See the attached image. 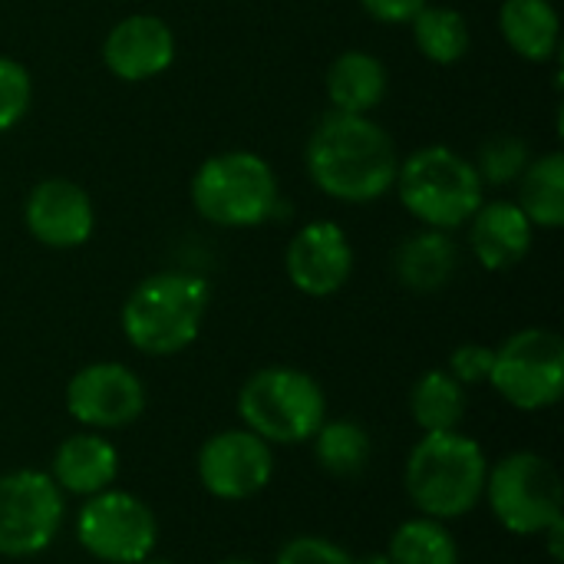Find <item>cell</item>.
I'll list each match as a JSON object with an SVG mask.
<instances>
[{
	"label": "cell",
	"mask_w": 564,
	"mask_h": 564,
	"mask_svg": "<svg viewBox=\"0 0 564 564\" xmlns=\"http://www.w3.org/2000/svg\"><path fill=\"white\" fill-rule=\"evenodd\" d=\"M304 165L324 195L347 205H367L393 188L400 152L373 116L330 109L307 139Z\"/></svg>",
	"instance_id": "cell-1"
},
{
	"label": "cell",
	"mask_w": 564,
	"mask_h": 564,
	"mask_svg": "<svg viewBox=\"0 0 564 564\" xmlns=\"http://www.w3.org/2000/svg\"><path fill=\"white\" fill-rule=\"evenodd\" d=\"M486 476V449L463 430H449L420 436V443L406 456L403 486L420 516L456 522L479 509Z\"/></svg>",
	"instance_id": "cell-2"
},
{
	"label": "cell",
	"mask_w": 564,
	"mask_h": 564,
	"mask_svg": "<svg viewBox=\"0 0 564 564\" xmlns=\"http://www.w3.org/2000/svg\"><path fill=\"white\" fill-rule=\"evenodd\" d=\"M212 288L192 271H159L142 278L119 314V327L145 357H175L188 350L205 324Z\"/></svg>",
	"instance_id": "cell-3"
},
{
	"label": "cell",
	"mask_w": 564,
	"mask_h": 564,
	"mask_svg": "<svg viewBox=\"0 0 564 564\" xmlns=\"http://www.w3.org/2000/svg\"><path fill=\"white\" fill-rule=\"evenodd\" d=\"M403 208L426 228L456 231L486 202V185L476 162L449 145H423L400 159L393 182Z\"/></svg>",
	"instance_id": "cell-4"
},
{
	"label": "cell",
	"mask_w": 564,
	"mask_h": 564,
	"mask_svg": "<svg viewBox=\"0 0 564 564\" xmlns=\"http://www.w3.org/2000/svg\"><path fill=\"white\" fill-rule=\"evenodd\" d=\"M238 420L268 446L311 443L327 420V397L297 367H264L241 383Z\"/></svg>",
	"instance_id": "cell-5"
},
{
	"label": "cell",
	"mask_w": 564,
	"mask_h": 564,
	"mask_svg": "<svg viewBox=\"0 0 564 564\" xmlns=\"http://www.w3.org/2000/svg\"><path fill=\"white\" fill-rule=\"evenodd\" d=\"M188 192L195 212L218 228H258L278 208V175L264 155L248 149L208 155Z\"/></svg>",
	"instance_id": "cell-6"
},
{
	"label": "cell",
	"mask_w": 564,
	"mask_h": 564,
	"mask_svg": "<svg viewBox=\"0 0 564 564\" xmlns=\"http://www.w3.org/2000/svg\"><path fill=\"white\" fill-rule=\"evenodd\" d=\"M482 499L489 502L496 522L519 539L542 535L564 516L558 469L532 449H519L499 463H489Z\"/></svg>",
	"instance_id": "cell-7"
},
{
	"label": "cell",
	"mask_w": 564,
	"mask_h": 564,
	"mask_svg": "<svg viewBox=\"0 0 564 564\" xmlns=\"http://www.w3.org/2000/svg\"><path fill=\"white\" fill-rule=\"evenodd\" d=\"M489 387L522 413H542L564 393V340L549 327H525L492 347Z\"/></svg>",
	"instance_id": "cell-8"
},
{
	"label": "cell",
	"mask_w": 564,
	"mask_h": 564,
	"mask_svg": "<svg viewBox=\"0 0 564 564\" xmlns=\"http://www.w3.org/2000/svg\"><path fill=\"white\" fill-rule=\"evenodd\" d=\"M76 542L96 562L139 564L159 545V519L139 496L106 489L83 499L76 516Z\"/></svg>",
	"instance_id": "cell-9"
},
{
	"label": "cell",
	"mask_w": 564,
	"mask_h": 564,
	"mask_svg": "<svg viewBox=\"0 0 564 564\" xmlns=\"http://www.w3.org/2000/svg\"><path fill=\"white\" fill-rule=\"evenodd\" d=\"M66 519V496L50 473L13 469L0 476V558L43 555Z\"/></svg>",
	"instance_id": "cell-10"
},
{
	"label": "cell",
	"mask_w": 564,
	"mask_h": 564,
	"mask_svg": "<svg viewBox=\"0 0 564 564\" xmlns=\"http://www.w3.org/2000/svg\"><path fill=\"white\" fill-rule=\"evenodd\" d=\"M66 413L93 433H109L132 426L145 413V383L142 377L116 360H96L79 367L63 393Z\"/></svg>",
	"instance_id": "cell-11"
},
{
	"label": "cell",
	"mask_w": 564,
	"mask_h": 564,
	"mask_svg": "<svg viewBox=\"0 0 564 564\" xmlns=\"http://www.w3.org/2000/svg\"><path fill=\"white\" fill-rule=\"evenodd\" d=\"M202 489L221 502H245L261 496L274 479V446L251 430H221L208 436L195 456Z\"/></svg>",
	"instance_id": "cell-12"
},
{
	"label": "cell",
	"mask_w": 564,
	"mask_h": 564,
	"mask_svg": "<svg viewBox=\"0 0 564 564\" xmlns=\"http://www.w3.org/2000/svg\"><path fill=\"white\" fill-rule=\"evenodd\" d=\"M23 225L30 238L53 251L83 248L96 231V205L83 185L53 175L30 188L23 205Z\"/></svg>",
	"instance_id": "cell-13"
},
{
	"label": "cell",
	"mask_w": 564,
	"mask_h": 564,
	"mask_svg": "<svg viewBox=\"0 0 564 564\" xmlns=\"http://www.w3.org/2000/svg\"><path fill=\"white\" fill-rule=\"evenodd\" d=\"M288 281L307 297H330L347 288L354 274V245L337 221H307L284 254Z\"/></svg>",
	"instance_id": "cell-14"
},
{
	"label": "cell",
	"mask_w": 564,
	"mask_h": 564,
	"mask_svg": "<svg viewBox=\"0 0 564 564\" xmlns=\"http://www.w3.org/2000/svg\"><path fill=\"white\" fill-rule=\"evenodd\" d=\"M102 63L122 83L155 79L175 63V33L155 13H129L106 33Z\"/></svg>",
	"instance_id": "cell-15"
},
{
	"label": "cell",
	"mask_w": 564,
	"mask_h": 564,
	"mask_svg": "<svg viewBox=\"0 0 564 564\" xmlns=\"http://www.w3.org/2000/svg\"><path fill=\"white\" fill-rule=\"evenodd\" d=\"M50 479L63 496H99L119 479V449L102 433L79 430L53 449Z\"/></svg>",
	"instance_id": "cell-16"
},
{
	"label": "cell",
	"mask_w": 564,
	"mask_h": 564,
	"mask_svg": "<svg viewBox=\"0 0 564 564\" xmlns=\"http://www.w3.org/2000/svg\"><path fill=\"white\" fill-rule=\"evenodd\" d=\"M466 225H469V248L486 271H509L522 264L525 254L532 251L535 225L525 218V212L516 202L506 198L482 202Z\"/></svg>",
	"instance_id": "cell-17"
},
{
	"label": "cell",
	"mask_w": 564,
	"mask_h": 564,
	"mask_svg": "<svg viewBox=\"0 0 564 564\" xmlns=\"http://www.w3.org/2000/svg\"><path fill=\"white\" fill-rule=\"evenodd\" d=\"M393 271L403 288H410L416 294H436L456 278L459 248L449 238V231L423 228V231L410 235L406 241H400V248L393 254Z\"/></svg>",
	"instance_id": "cell-18"
},
{
	"label": "cell",
	"mask_w": 564,
	"mask_h": 564,
	"mask_svg": "<svg viewBox=\"0 0 564 564\" xmlns=\"http://www.w3.org/2000/svg\"><path fill=\"white\" fill-rule=\"evenodd\" d=\"M324 89L337 112L370 116L390 89V73L380 56H373L367 50H344L327 66Z\"/></svg>",
	"instance_id": "cell-19"
},
{
	"label": "cell",
	"mask_w": 564,
	"mask_h": 564,
	"mask_svg": "<svg viewBox=\"0 0 564 564\" xmlns=\"http://www.w3.org/2000/svg\"><path fill=\"white\" fill-rule=\"evenodd\" d=\"M499 33L529 63H549L562 46V17L552 0H502Z\"/></svg>",
	"instance_id": "cell-20"
},
{
	"label": "cell",
	"mask_w": 564,
	"mask_h": 564,
	"mask_svg": "<svg viewBox=\"0 0 564 564\" xmlns=\"http://www.w3.org/2000/svg\"><path fill=\"white\" fill-rule=\"evenodd\" d=\"M516 205L535 228H562L564 225V155L545 152L525 165L519 175Z\"/></svg>",
	"instance_id": "cell-21"
},
{
	"label": "cell",
	"mask_w": 564,
	"mask_h": 564,
	"mask_svg": "<svg viewBox=\"0 0 564 564\" xmlns=\"http://www.w3.org/2000/svg\"><path fill=\"white\" fill-rule=\"evenodd\" d=\"M410 416L423 433H449L466 420V387L449 370H426L410 390Z\"/></svg>",
	"instance_id": "cell-22"
},
{
	"label": "cell",
	"mask_w": 564,
	"mask_h": 564,
	"mask_svg": "<svg viewBox=\"0 0 564 564\" xmlns=\"http://www.w3.org/2000/svg\"><path fill=\"white\" fill-rule=\"evenodd\" d=\"M410 30H413V43L423 53V59H430L436 66H453V63L466 59V53L473 46L469 20L456 7L426 3L410 20Z\"/></svg>",
	"instance_id": "cell-23"
},
{
	"label": "cell",
	"mask_w": 564,
	"mask_h": 564,
	"mask_svg": "<svg viewBox=\"0 0 564 564\" xmlns=\"http://www.w3.org/2000/svg\"><path fill=\"white\" fill-rule=\"evenodd\" d=\"M383 555L387 564H459V545L446 522L416 516L397 525Z\"/></svg>",
	"instance_id": "cell-24"
},
{
	"label": "cell",
	"mask_w": 564,
	"mask_h": 564,
	"mask_svg": "<svg viewBox=\"0 0 564 564\" xmlns=\"http://www.w3.org/2000/svg\"><path fill=\"white\" fill-rule=\"evenodd\" d=\"M311 446H314L317 466L340 479L360 476L373 456L370 433L354 420H324V426L314 433Z\"/></svg>",
	"instance_id": "cell-25"
},
{
	"label": "cell",
	"mask_w": 564,
	"mask_h": 564,
	"mask_svg": "<svg viewBox=\"0 0 564 564\" xmlns=\"http://www.w3.org/2000/svg\"><path fill=\"white\" fill-rule=\"evenodd\" d=\"M529 162H532V152H529V142L522 135H496L479 149L476 172H479L486 188L489 185L502 188L509 182H519V175L525 172Z\"/></svg>",
	"instance_id": "cell-26"
},
{
	"label": "cell",
	"mask_w": 564,
	"mask_h": 564,
	"mask_svg": "<svg viewBox=\"0 0 564 564\" xmlns=\"http://www.w3.org/2000/svg\"><path fill=\"white\" fill-rule=\"evenodd\" d=\"M33 102V76L20 59L0 56V132L23 122Z\"/></svg>",
	"instance_id": "cell-27"
},
{
	"label": "cell",
	"mask_w": 564,
	"mask_h": 564,
	"mask_svg": "<svg viewBox=\"0 0 564 564\" xmlns=\"http://www.w3.org/2000/svg\"><path fill=\"white\" fill-rule=\"evenodd\" d=\"M274 564H357V558L324 535H297L278 549Z\"/></svg>",
	"instance_id": "cell-28"
},
{
	"label": "cell",
	"mask_w": 564,
	"mask_h": 564,
	"mask_svg": "<svg viewBox=\"0 0 564 564\" xmlns=\"http://www.w3.org/2000/svg\"><path fill=\"white\" fill-rule=\"evenodd\" d=\"M449 377H456L466 390L469 387H482L489 383V370H492V347L486 344H459L449 354Z\"/></svg>",
	"instance_id": "cell-29"
},
{
	"label": "cell",
	"mask_w": 564,
	"mask_h": 564,
	"mask_svg": "<svg viewBox=\"0 0 564 564\" xmlns=\"http://www.w3.org/2000/svg\"><path fill=\"white\" fill-rule=\"evenodd\" d=\"M430 0H360V7L380 20V23H390V26H400V23H410Z\"/></svg>",
	"instance_id": "cell-30"
},
{
	"label": "cell",
	"mask_w": 564,
	"mask_h": 564,
	"mask_svg": "<svg viewBox=\"0 0 564 564\" xmlns=\"http://www.w3.org/2000/svg\"><path fill=\"white\" fill-rule=\"evenodd\" d=\"M539 539H545V545H549V555L555 558V562H562L564 558V519H558L555 525H549Z\"/></svg>",
	"instance_id": "cell-31"
},
{
	"label": "cell",
	"mask_w": 564,
	"mask_h": 564,
	"mask_svg": "<svg viewBox=\"0 0 564 564\" xmlns=\"http://www.w3.org/2000/svg\"><path fill=\"white\" fill-rule=\"evenodd\" d=\"M357 564H387V555H364L357 558Z\"/></svg>",
	"instance_id": "cell-32"
},
{
	"label": "cell",
	"mask_w": 564,
	"mask_h": 564,
	"mask_svg": "<svg viewBox=\"0 0 564 564\" xmlns=\"http://www.w3.org/2000/svg\"><path fill=\"white\" fill-rule=\"evenodd\" d=\"M218 564H258V562H251V558H225V562H218Z\"/></svg>",
	"instance_id": "cell-33"
},
{
	"label": "cell",
	"mask_w": 564,
	"mask_h": 564,
	"mask_svg": "<svg viewBox=\"0 0 564 564\" xmlns=\"http://www.w3.org/2000/svg\"><path fill=\"white\" fill-rule=\"evenodd\" d=\"M139 564H175V562H169V558H152V555H149L145 562H139Z\"/></svg>",
	"instance_id": "cell-34"
}]
</instances>
